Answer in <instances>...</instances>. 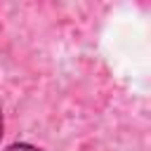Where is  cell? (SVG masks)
Returning a JSON list of instances; mask_svg holds the SVG:
<instances>
[{"label":"cell","instance_id":"obj_2","mask_svg":"<svg viewBox=\"0 0 151 151\" xmlns=\"http://www.w3.org/2000/svg\"><path fill=\"white\" fill-rule=\"evenodd\" d=\"M0 137H2V109H0Z\"/></svg>","mask_w":151,"mask_h":151},{"label":"cell","instance_id":"obj_1","mask_svg":"<svg viewBox=\"0 0 151 151\" xmlns=\"http://www.w3.org/2000/svg\"><path fill=\"white\" fill-rule=\"evenodd\" d=\"M5 151H42V149L33 146V144H26V142H19V144H12V146H7Z\"/></svg>","mask_w":151,"mask_h":151}]
</instances>
